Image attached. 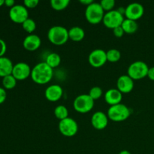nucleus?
Instances as JSON below:
<instances>
[{
  "mask_svg": "<svg viewBox=\"0 0 154 154\" xmlns=\"http://www.w3.org/2000/svg\"><path fill=\"white\" fill-rule=\"evenodd\" d=\"M54 115L60 121L69 117V111L66 106L60 105L56 107L54 109Z\"/></svg>",
  "mask_w": 154,
  "mask_h": 154,
  "instance_id": "nucleus-22",
  "label": "nucleus"
},
{
  "mask_svg": "<svg viewBox=\"0 0 154 154\" xmlns=\"http://www.w3.org/2000/svg\"><path fill=\"white\" fill-rule=\"evenodd\" d=\"M107 60L111 63H116L120 60L121 57V53L117 49H110L106 52Z\"/></svg>",
  "mask_w": 154,
  "mask_h": 154,
  "instance_id": "nucleus-24",
  "label": "nucleus"
},
{
  "mask_svg": "<svg viewBox=\"0 0 154 154\" xmlns=\"http://www.w3.org/2000/svg\"><path fill=\"white\" fill-rule=\"evenodd\" d=\"M38 0H25L23 2V5L26 8H34L37 7L38 5Z\"/></svg>",
  "mask_w": 154,
  "mask_h": 154,
  "instance_id": "nucleus-29",
  "label": "nucleus"
},
{
  "mask_svg": "<svg viewBox=\"0 0 154 154\" xmlns=\"http://www.w3.org/2000/svg\"><path fill=\"white\" fill-rule=\"evenodd\" d=\"M69 2V0H51V6L54 10L62 11L68 7Z\"/></svg>",
  "mask_w": 154,
  "mask_h": 154,
  "instance_id": "nucleus-25",
  "label": "nucleus"
},
{
  "mask_svg": "<svg viewBox=\"0 0 154 154\" xmlns=\"http://www.w3.org/2000/svg\"><path fill=\"white\" fill-rule=\"evenodd\" d=\"M32 69L30 66L26 63H18L13 67L11 75L17 81H23L31 76Z\"/></svg>",
  "mask_w": 154,
  "mask_h": 154,
  "instance_id": "nucleus-10",
  "label": "nucleus"
},
{
  "mask_svg": "<svg viewBox=\"0 0 154 154\" xmlns=\"http://www.w3.org/2000/svg\"><path fill=\"white\" fill-rule=\"evenodd\" d=\"M48 38L54 45H63L69 40V30L62 26H54L48 30Z\"/></svg>",
  "mask_w": 154,
  "mask_h": 154,
  "instance_id": "nucleus-2",
  "label": "nucleus"
},
{
  "mask_svg": "<svg viewBox=\"0 0 154 154\" xmlns=\"http://www.w3.org/2000/svg\"><path fill=\"white\" fill-rule=\"evenodd\" d=\"M117 90L122 93H129L134 88V80L129 75H121L117 81Z\"/></svg>",
  "mask_w": 154,
  "mask_h": 154,
  "instance_id": "nucleus-14",
  "label": "nucleus"
},
{
  "mask_svg": "<svg viewBox=\"0 0 154 154\" xmlns=\"http://www.w3.org/2000/svg\"><path fill=\"white\" fill-rule=\"evenodd\" d=\"M91 123L94 129H97V130H102L108 126V115L102 111H97L92 116Z\"/></svg>",
  "mask_w": 154,
  "mask_h": 154,
  "instance_id": "nucleus-13",
  "label": "nucleus"
},
{
  "mask_svg": "<svg viewBox=\"0 0 154 154\" xmlns=\"http://www.w3.org/2000/svg\"><path fill=\"white\" fill-rule=\"evenodd\" d=\"M119 154H132L130 153L129 151H128V150H122V151H120Z\"/></svg>",
  "mask_w": 154,
  "mask_h": 154,
  "instance_id": "nucleus-36",
  "label": "nucleus"
},
{
  "mask_svg": "<svg viewBox=\"0 0 154 154\" xmlns=\"http://www.w3.org/2000/svg\"><path fill=\"white\" fill-rule=\"evenodd\" d=\"M102 90L99 87H93L90 89L89 92V96L93 99V100H97L102 96Z\"/></svg>",
  "mask_w": 154,
  "mask_h": 154,
  "instance_id": "nucleus-27",
  "label": "nucleus"
},
{
  "mask_svg": "<svg viewBox=\"0 0 154 154\" xmlns=\"http://www.w3.org/2000/svg\"><path fill=\"white\" fill-rule=\"evenodd\" d=\"M122 94L123 93L117 89H110L105 94V102L111 106L120 104L123 99Z\"/></svg>",
  "mask_w": 154,
  "mask_h": 154,
  "instance_id": "nucleus-17",
  "label": "nucleus"
},
{
  "mask_svg": "<svg viewBox=\"0 0 154 154\" xmlns=\"http://www.w3.org/2000/svg\"><path fill=\"white\" fill-rule=\"evenodd\" d=\"M100 5L104 11H112L115 5V1L114 0H102L100 2Z\"/></svg>",
  "mask_w": 154,
  "mask_h": 154,
  "instance_id": "nucleus-28",
  "label": "nucleus"
},
{
  "mask_svg": "<svg viewBox=\"0 0 154 154\" xmlns=\"http://www.w3.org/2000/svg\"><path fill=\"white\" fill-rule=\"evenodd\" d=\"M113 33H114V35L116 36L117 38H121L122 36L124 35V31H123V28L122 26H118L116 27L113 29Z\"/></svg>",
  "mask_w": 154,
  "mask_h": 154,
  "instance_id": "nucleus-30",
  "label": "nucleus"
},
{
  "mask_svg": "<svg viewBox=\"0 0 154 154\" xmlns=\"http://www.w3.org/2000/svg\"><path fill=\"white\" fill-rule=\"evenodd\" d=\"M80 2H81V4L87 6V7L88 5H91L92 3L93 2V0H81V1H80Z\"/></svg>",
  "mask_w": 154,
  "mask_h": 154,
  "instance_id": "nucleus-35",
  "label": "nucleus"
},
{
  "mask_svg": "<svg viewBox=\"0 0 154 154\" xmlns=\"http://www.w3.org/2000/svg\"><path fill=\"white\" fill-rule=\"evenodd\" d=\"M22 26L23 28V29L25 30L26 32L29 33V34H32V33L35 30L36 23L35 22L34 20L29 17L26 20H25L23 23Z\"/></svg>",
  "mask_w": 154,
  "mask_h": 154,
  "instance_id": "nucleus-26",
  "label": "nucleus"
},
{
  "mask_svg": "<svg viewBox=\"0 0 154 154\" xmlns=\"http://www.w3.org/2000/svg\"><path fill=\"white\" fill-rule=\"evenodd\" d=\"M6 98H7V93L5 90L2 87H0V105L5 101Z\"/></svg>",
  "mask_w": 154,
  "mask_h": 154,
  "instance_id": "nucleus-32",
  "label": "nucleus"
},
{
  "mask_svg": "<svg viewBox=\"0 0 154 154\" xmlns=\"http://www.w3.org/2000/svg\"><path fill=\"white\" fill-rule=\"evenodd\" d=\"M6 50H7V45L4 40L0 38V57H4V54H5Z\"/></svg>",
  "mask_w": 154,
  "mask_h": 154,
  "instance_id": "nucleus-31",
  "label": "nucleus"
},
{
  "mask_svg": "<svg viewBox=\"0 0 154 154\" xmlns=\"http://www.w3.org/2000/svg\"><path fill=\"white\" fill-rule=\"evenodd\" d=\"M9 17L13 22L22 24L29 18L28 10L23 5H15L10 8Z\"/></svg>",
  "mask_w": 154,
  "mask_h": 154,
  "instance_id": "nucleus-9",
  "label": "nucleus"
},
{
  "mask_svg": "<svg viewBox=\"0 0 154 154\" xmlns=\"http://www.w3.org/2000/svg\"><path fill=\"white\" fill-rule=\"evenodd\" d=\"M59 130L64 136L72 137L76 135L78 132V125L74 119L67 117L60 121Z\"/></svg>",
  "mask_w": 154,
  "mask_h": 154,
  "instance_id": "nucleus-8",
  "label": "nucleus"
},
{
  "mask_svg": "<svg viewBox=\"0 0 154 154\" xmlns=\"http://www.w3.org/2000/svg\"><path fill=\"white\" fill-rule=\"evenodd\" d=\"M130 116L129 108L123 104L112 105L108 111V117L114 122H123L127 120Z\"/></svg>",
  "mask_w": 154,
  "mask_h": 154,
  "instance_id": "nucleus-4",
  "label": "nucleus"
},
{
  "mask_svg": "<svg viewBox=\"0 0 154 154\" xmlns=\"http://www.w3.org/2000/svg\"><path fill=\"white\" fill-rule=\"evenodd\" d=\"M5 5L7 7H9L10 8H11L13 6L15 5V2L14 0H5Z\"/></svg>",
  "mask_w": 154,
  "mask_h": 154,
  "instance_id": "nucleus-34",
  "label": "nucleus"
},
{
  "mask_svg": "<svg viewBox=\"0 0 154 154\" xmlns=\"http://www.w3.org/2000/svg\"><path fill=\"white\" fill-rule=\"evenodd\" d=\"M54 75L52 68L45 62L38 63L32 69L31 78L38 84H45L51 81Z\"/></svg>",
  "mask_w": 154,
  "mask_h": 154,
  "instance_id": "nucleus-1",
  "label": "nucleus"
},
{
  "mask_svg": "<svg viewBox=\"0 0 154 154\" xmlns=\"http://www.w3.org/2000/svg\"><path fill=\"white\" fill-rule=\"evenodd\" d=\"M5 5V0H0V7Z\"/></svg>",
  "mask_w": 154,
  "mask_h": 154,
  "instance_id": "nucleus-37",
  "label": "nucleus"
},
{
  "mask_svg": "<svg viewBox=\"0 0 154 154\" xmlns=\"http://www.w3.org/2000/svg\"><path fill=\"white\" fill-rule=\"evenodd\" d=\"M105 11L100 3L94 2L87 6L85 10V17L87 20L91 24H98L103 20Z\"/></svg>",
  "mask_w": 154,
  "mask_h": 154,
  "instance_id": "nucleus-3",
  "label": "nucleus"
},
{
  "mask_svg": "<svg viewBox=\"0 0 154 154\" xmlns=\"http://www.w3.org/2000/svg\"><path fill=\"white\" fill-rule=\"evenodd\" d=\"M149 67L144 62L136 61L128 68V75L133 80H141L147 76Z\"/></svg>",
  "mask_w": 154,
  "mask_h": 154,
  "instance_id": "nucleus-5",
  "label": "nucleus"
},
{
  "mask_svg": "<svg viewBox=\"0 0 154 154\" xmlns=\"http://www.w3.org/2000/svg\"><path fill=\"white\" fill-rule=\"evenodd\" d=\"M73 106L76 111L85 114L93 109L94 106V100L89 96V94L80 95L74 100Z\"/></svg>",
  "mask_w": 154,
  "mask_h": 154,
  "instance_id": "nucleus-6",
  "label": "nucleus"
},
{
  "mask_svg": "<svg viewBox=\"0 0 154 154\" xmlns=\"http://www.w3.org/2000/svg\"><path fill=\"white\" fill-rule=\"evenodd\" d=\"M84 36V30L80 26H73L69 30V37L73 42H81Z\"/></svg>",
  "mask_w": 154,
  "mask_h": 154,
  "instance_id": "nucleus-19",
  "label": "nucleus"
},
{
  "mask_svg": "<svg viewBox=\"0 0 154 154\" xmlns=\"http://www.w3.org/2000/svg\"><path fill=\"white\" fill-rule=\"evenodd\" d=\"M147 77L150 78L151 81H154V66L151 68H149L148 73H147Z\"/></svg>",
  "mask_w": 154,
  "mask_h": 154,
  "instance_id": "nucleus-33",
  "label": "nucleus"
},
{
  "mask_svg": "<svg viewBox=\"0 0 154 154\" xmlns=\"http://www.w3.org/2000/svg\"><path fill=\"white\" fill-rule=\"evenodd\" d=\"M45 63L50 67L54 69V68H57V66H60V63H61V57L57 53H51V54L48 55L46 60H45Z\"/></svg>",
  "mask_w": 154,
  "mask_h": 154,
  "instance_id": "nucleus-21",
  "label": "nucleus"
},
{
  "mask_svg": "<svg viewBox=\"0 0 154 154\" xmlns=\"http://www.w3.org/2000/svg\"><path fill=\"white\" fill-rule=\"evenodd\" d=\"M63 94V88L60 85L53 84L47 87L45 92V98L50 102H57L60 100Z\"/></svg>",
  "mask_w": 154,
  "mask_h": 154,
  "instance_id": "nucleus-15",
  "label": "nucleus"
},
{
  "mask_svg": "<svg viewBox=\"0 0 154 154\" xmlns=\"http://www.w3.org/2000/svg\"><path fill=\"white\" fill-rule=\"evenodd\" d=\"M17 80L12 75H7L2 78V85L4 89L6 90H11L16 87Z\"/></svg>",
  "mask_w": 154,
  "mask_h": 154,
  "instance_id": "nucleus-23",
  "label": "nucleus"
},
{
  "mask_svg": "<svg viewBox=\"0 0 154 154\" xmlns=\"http://www.w3.org/2000/svg\"><path fill=\"white\" fill-rule=\"evenodd\" d=\"M14 65L11 60L5 57H0V77L4 78L11 75Z\"/></svg>",
  "mask_w": 154,
  "mask_h": 154,
  "instance_id": "nucleus-18",
  "label": "nucleus"
},
{
  "mask_svg": "<svg viewBox=\"0 0 154 154\" xmlns=\"http://www.w3.org/2000/svg\"><path fill=\"white\" fill-rule=\"evenodd\" d=\"M124 17L123 14L118 10H112L105 14L102 22L106 27L114 29L116 27L121 26Z\"/></svg>",
  "mask_w": 154,
  "mask_h": 154,
  "instance_id": "nucleus-7",
  "label": "nucleus"
},
{
  "mask_svg": "<svg viewBox=\"0 0 154 154\" xmlns=\"http://www.w3.org/2000/svg\"><path fill=\"white\" fill-rule=\"evenodd\" d=\"M41 44L42 41L40 37L35 34H29L27 35L23 42V48L29 51H36L41 46Z\"/></svg>",
  "mask_w": 154,
  "mask_h": 154,
  "instance_id": "nucleus-16",
  "label": "nucleus"
},
{
  "mask_svg": "<svg viewBox=\"0 0 154 154\" xmlns=\"http://www.w3.org/2000/svg\"><path fill=\"white\" fill-rule=\"evenodd\" d=\"M121 26L124 32L127 33V34L135 33L138 29V25L136 21L132 20L127 19V18L124 19Z\"/></svg>",
  "mask_w": 154,
  "mask_h": 154,
  "instance_id": "nucleus-20",
  "label": "nucleus"
},
{
  "mask_svg": "<svg viewBox=\"0 0 154 154\" xmlns=\"http://www.w3.org/2000/svg\"><path fill=\"white\" fill-rule=\"evenodd\" d=\"M89 63L93 67L100 68L105 64L107 60L106 52L102 49H96L89 55Z\"/></svg>",
  "mask_w": 154,
  "mask_h": 154,
  "instance_id": "nucleus-12",
  "label": "nucleus"
},
{
  "mask_svg": "<svg viewBox=\"0 0 154 154\" xmlns=\"http://www.w3.org/2000/svg\"><path fill=\"white\" fill-rule=\"evenodd\" d=\"M144 8L140 3L133 2L128 5L125 8V15L126 18L132 20H138L144 15Z\"/></svg>",
  "mask_w": 154,
  "mask_h": 154,
  "instance_id": "nucleus-11",
  "label": "nucleus"
}]
</instances>
